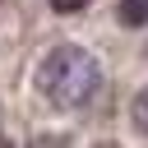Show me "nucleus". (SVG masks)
I'll list each match as a JSON object with an SVG mask.
<instances>
[{
  "label": "nucleus",
  "mask_w": 148,
  "mask_h": 148,
  "mask_svg": "<svg viewBox=\"0 0 148 148\" xmlns=\"http://www.w3.org/2000/svg\"><path fill=\"white\" fill-rule=\"evenodd\" d=\"M97 88H102V65L83 46H69V42L65 46H51L42 56V65H37V92L51 106H60V111L88 106L97 97Z\"/></svg>",
  "instance_id": "1"
},
{
  "label": "nucleus",
  "mask_w": 148,
  "mask_h": 148,
  "mask_svg": "<svg viewBox=\"0 0 148 148\" xmlns=\"http://www.w3.org/2000/svg\"><path fill=\"white\" fill-rule=\"evenodd\" d=\"M116 14H120L125 28H143V23H148V0H120Z\"/></svg>",
  "instance_id": "2"
},
{
  "label": "nucleus",
  "mask_w": 148,
  "mask_h": 148,
  "mask_svg": "<svg viewBox=\"0 0 148 148\" xmlns=\"http://www.w3.org/2000/svg\"><path fill=\"white\" fill-rule=\"evenodd\" d=\"M130 125H134L139 134H148V88L134 92V102H130Z\"/></svg>",
  "instance_id": "3"
},
{
  "label": "nucleus",
  "mask_w": 148,
  "mask_h": 148,
  "mask_svg": "<svg viewBox=\"0 0 148 148\" xmlns=\"http://www.w3.org/2000/svg\"><path fill=\"white\" fill-rule=\"evenodd\" d=\"M51 9H60V14H74V9H83V0H51Z\"/></svg>",
  "instance_id": "4"
}]
</instances>
